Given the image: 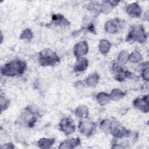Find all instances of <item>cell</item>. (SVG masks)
Masks as SVG:
<instances>
[{
	"label": "cell",
	"instance_id": "obj_3",
	"mask_svg": "<svg viewBox=\"0 0 149 149\" xmlns=\"http://www.w3.org/2000/svg\"><path fill=\"white\" fill-rule=\"evenodd\" d=\"M147 39V35L144 27L141 25L133 26L127 36V40L130 41H137L144 42Z\"/></svg>",
	"mask_w": 149,
	"mask_h": 149
},
{
	"label": "cell",
	"instance_id": "obj_1",
	"mask_svg": "<svg viewBox=\"0 0 149 149\" xmlns=\"http://www.w3.org/2000/svg\"><path fill=\"white\" fill-rule=\"evenodd\" d=\"M26 63L22 60L16 59L4 65L1 69V73L6 76L22 75L26 69Z\"/></svg>",
	"mask_w": 149,
	"mask_h": 149
},
{
	"label": "cell",
	"instance_id": "obj_14",
	"mask_svg": "<svg viewBox=\"0 0 149 149\" xmlns=\"http://www.w3.org/2000/svg\"><path fill=\"white\" fill-rule=\"evenodd\" d=\"M97 101L102 105L107 104L111 100L109 95L105 93H100L97 97Z\"/></svg>",
	"mask_w": 149,
	"mask_h": 149
},
{
	"label": "cell",
	"instance_id": "obj_18",
	"mask_svg": "<svg viewBox=\"0 0 149 149\" xmlns=\"http://www.w3.org/2000/svg\"><path fill=\"white\" fill-rule=\"evenodd\" d=\"M76 115L80 118H86L88 115V109L86 106L78 107L76 110Z\"/></svg>",
	"mask_w": 149,
	"mask_h": 149
},
{
	"label": "cell",
	"instance_id": "obj_8",
	"mask_svg": "<svg viewBox=\"0 0 149 149\" xmlns=\"http://www.w3.org/2000/svg\"><path fill=\"white\" fill-rule=\"evenodd\" d=\"M134 106L142 111L144 112H148V95L144 96L143 98H137L133 102Z\"/></svg>",
	"mask_w": 149,
	"mask_h": 149
},
{
	"label": "cell",
	"instance_id": "obj_9",
	"mask_svg": "<svg viewBox=\"0 0 149 149\" xmlns=\"http://www.w3.org/2000/svg\"><path fill=\"white\" fill-rule=\"evenodd\" d=\"M119 20L114 19L107 22L105 26V29L106 31L108 33H116L119 30Z\"/></svg>",
	"mask_w": 149,
	"mask_h": 149
},
{
	"label": "cell",
	"instance_id": "obj_11",
	"mask_svg": "<svg viewBox=\"0 0 149 149\" xmlns=\"http://www.w3.org/2000/svg\"><path fill=\"white\" fill-rule=\"evenodd\" d=\"M80 144L79 138L71 139L63 141L59 147V148H73Z\"/></svg>",
	"mask_w": 149,
	"mask_h": 149
},
{
	"label": "cell",
	"instance_id": "obj_2",
	"mask_svg": "<svg viewBox=\"0 0 149 149\" xmlns=\"http://www.w3.org/2000/svg\"><path fill=\"white\" fill-rule=\"evenodd\" d=\"M59 61L56 53L51 49H45L39 54V62L42 66H51Z\"/></svg>",
	"mask_w": 149,
	"mask_h": 149
},
{
	"label": "cell",
	"instance_id": "obj_10",
	"mask_svg": "<svg viewBox=\"0 0 149 149\" xmlns=\"http://www.w3.org/2000/svg\"><path fill=\"white\" fill-rule=\"evenodd\" d=\"M126 12L128 15L133 17H139L141 13L140 6L136 3L130 4L126 8Z\"/></svg>",
	"mask_w": 149,
	"mask_h": 149
},
{
	"label": "cell",
	"instance_id": "obj_21",
	"mask_svg": "<svg viewBox=\"0 0 149 149\" xmlns=\"http://www.w3.org/2000/svg\"><path fill=\"white\" fill-rule=\"evenodd\" d=\"M112 6L113 5L111 3V1H104L101 5L100 9L101 10V12L102 13H108L111 10Z\"/></svg>",
	"mask_w": 149,
	"mask_h": 149
},
{
	"label": "cell",
	"instance_id": "obj_7",
	"mask_svg": "<svg viewBox=\"0 0 149 149\" xmlns=\"http://www.w3.org/2000/svg\"><path fill=\"white\" fill-rule=\"evenodd\" d=\"M88 50V47L86 41H81L76 44L74 47V54L77 58L82 57L86 55Z\"/></svg>",
	"mask_w": 149,
	"mask_h": 149
},
{
	"label": "cell",
	"instance_id": "obj_22",
	"mask_svg": "<svg viewBox=\"0 0 149 149\" xmlns=\"http://www.w3.org/2000/svg\"><path fill=\"white\" fill-rule=\"evenodd\" d=\"M112 127V123L108 119L104 120L101 122L100 125V128L102 131H109L111 130Z\"/></svg>",
	"mask_w": 149,
	"mask_h": 149
},
{
	"label": "cell",
	"instance_id": "obj_24",
	"mask_svg": "<svg viewBox=\"0 0 149 149\" xmlns=\"http://www.w3.org/2000/svg\"><path fill=\"white\" fill-rule=\"evenodd\" d=\"M142 76L144 80H148V68L147 66L144 68L142 72Z\"/></svg>",
	"mask_w": 149,
	"mask_h": 149
},
{
	"label": "cell",
	"instance_id": "obj_15",
	"mask_svg": "<svg viewBox=\"0 0 149 149\" xmlns=\"http://www.w3.org/2000/svg\"><path fill=\"white\" fill-rule=\"evenodd\" d=\"M110 48V43L108 41L102 40L99 44V49L102 54H106Z\"/></svg>",
	"mask_w": 149,
	"mask_h": 149
},
{
	"label": "cell",
	"instance_id": "obj_12",
	"mask_svg": "<svg viewBox=\"0 0 149 149\" xmlns=\"http://www.w3.org/2000/svg\"><path fill=\"white\" fill-rule=\"evenodd\" d=\"M88 66V61L87 59L80 57L78 58L77 62L74 66V70L76 71H83L86 69Z\"/></svg>",
	"mask_w": 149,
	"mask_h": 149
},
{
	"label": "cell",
	"instance_id": "obj_13",
	"mask_svg": "<svg viewBox=\"0 0 149 149\" xmlns=\"http://www.w3.org/2000/svg\"><path fill=\"white\" fill-rule=\"evenodd\" d=\"M54 141H55L54 139L42 138V139H41L38 141V145L40 147L42 148H49L51 146H52Z\"/></svg>",
	"mask_w": 149,
	"mask_h": 149
},
{
	"label": "cell",
	"instance_id": "obj_20",
	"mask_svg": "<svg viewBox=\"0 0 149 149\" xmlns=\"http://www.w3.org/2000/svg\"><path fill=\"white\" fill-rule=\"evenodd\" d=\"M129 55L126 51H123L120 52L118 58V61L119 62V64L120 65L125 64L127 62V61L129 60Z\"/></svg>",
	"mask_w": 149,
	"mask_h": 149
},
{
	"label": "cell",
	"instance_id": "obj_19",
	"mask_svg": "<svg viewBox=\"0 0 149 149\" xmlns=\"http://www.w3.org/2000/svg\"><path fill=\"white\" fill-rule=\"evenodd\" d=\"M143 59L142 55L138 51H134L133 53H132L131 55L129 56V60L134 63H137L140 62Z\"/></svg>",
	"mask_w": 149,
	"mask_h": 149
},
{
	"label": "cell",
	"instance_id": "obj_5",
	"mask_svg": "<svg viewBox=\"0 0 149 149\" xmlns=\"http://www.w3.org/2000/svg\"><path fill=\"white\" fill-rule=\"evenodd\" d=\"M59 127L66 135L73 133L75 131V124L73 120L69 118H65L59 123Z\"/></svg>",
	"mask_w": 149,
	"mask_h": 149
},
{
	"label": "cell",
	"instance_id": "obj_4",
	"mask_svg": "<svg viewBox=\"0 0 149 149\" xmlns=\"http://www.w3.org/2000/svg\"><path fill=\"white\" fill-rule=\"evenodd\" d=\"M37 112L32 109L31 107H27L22 112L19 118V123L27 126H33L36 122Z\"/></svg>",
	"mask_w": 149,
	"mask_h": 149
},
{
	"label": "cell",
	"instance_id": "obj_16",
	"mask_svg": "<svg viewBox=\"0 0 149 149\" xmlns=\"http://www.w3.org/2000/svg\"><path fill=\"white\" fill-rule=\"evenodd\" d=\"M98 75L96 73H93L89 75L86 79V83L91 86H95L98 81Z\"/></svg>",
	"mask_w": 149,
	"mask_h": 149
},
{
	"label": "cell",
	"instance_id": "obj_17",
	"mask_svg": "<svg viewBox=\"0 0 149 149\" xmlns=\"http://www.w3.org/2000/svg\"><path fill=\"white\" fill-rule=\"evenodd\" d=\"M125 95V94L124 93H123L121 90H120L119 89H114L111 92V94L109 95V97H110L111 100L116 101V100L122 98V97Z\"/></svg>",
	"mask_w": 149,
	"mask_h": 149
},
{
	"label": "cell",
	"instance_id": "obj_6",
	"mask_svg": "<svg viewBox=\"0 0 149 149\" xmlns=\"http://www.w3.org/2000/svg\"><path fill=\"white\" fill-rule=\"evenodd\" d=\"M95 127V123L90 120H83L79 123V129L85 136L91 135L94 130Z\"/></svg>",
	"mask_w": 149,
	"mask_h": 149
},
{
	"label": "cell",
	"instance_id": "obj_23",
	"mask_svg": "<svg viewBox=\"0 0 149 149\" xmlns=\"http://www.w3.org/2000/svg\"><path fill=\"white\" fill-rule=\"evenodd\" d=\"M33 37V33L30 30L27 29L26 30H24L23 33H22L20 37L23 39H26L27 40L31 39Z\"/></svg>",
	"mask_w": 149,
	"mask_h": 149
}]
</instances>
